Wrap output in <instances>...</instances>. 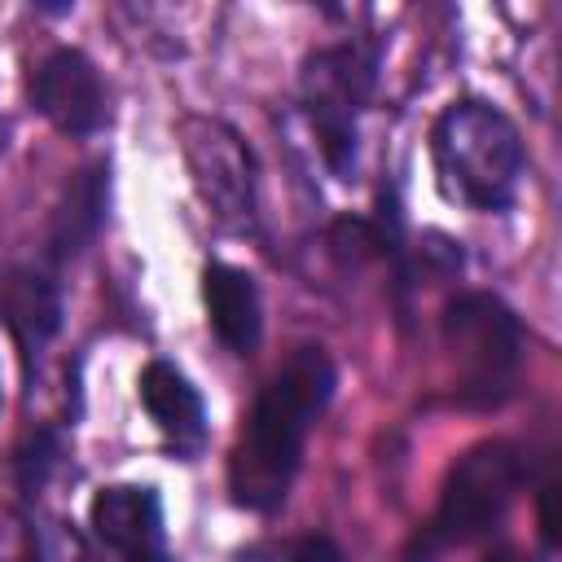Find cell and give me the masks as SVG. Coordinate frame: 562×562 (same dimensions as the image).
Here are the masks:
<instances>
[{
	"instance_id": "obj_4",
	"label": "cell",
	"mask_w": 562,
	"mask_h": 562,
	"mask_svg": "<svg viewBox=\"0 0 562 562\" xmlns=\"http://www.w3.org/2000/svg\"><path fill=\"white\" fill-rule=\"evenodd\" d=\"M522 483H527V457L518 443H505V439L474 443L448 470L426 540L430 544H465V540L487 536L505 518V509L514 505Z\"/></svg>"
},
{
	"instance_id": "obj_15",
	"label": "cell",
	"mask_w": 562,
	"mask_h": 562,
	"mask_svg": "<svg viewBox=\"0 0 562 562\" xmlns=\"http://www.w3.org/2000/svg\"><path fill=\"white\" fill-rule=\"evenodd\" d=\"M553 496H558V487L549 483V487L540 492V531H544V540H549V544L558 540V518H553Z\"/></svg>"
},
{
	"instance_id": "obj_2",
	"label": "cell",
	"mask_w": 562,
	"mask_h": 562,
	"mask_svg": "<svg viewBox=\"0 0 562 562\" xmlns=\"http://www.w3.org/2000/svg\"><path fill=\"white\" fill-rule=\"evenodd\" d=\"M435 171L448 198L474 211H505L522 180V136L505 110L465 97L430 127Z\"/></svg>"
},
{
	"instance_id": "obj_13",
	"label": "cell",
	"mask_w": 562,
	"mask_h": 562,
	"mask_svg": "<svg viewBox=\"0 0 562 562\" xmlns=\"http://www.w3.org/2000/svg\"><path fill=\"white\" fill-rule=\"evenodd\" d=\"M53 457H57V439H53V430H40V435L22 448V457H18L22 487H40L44 474H48V465H53Z\"/></svg>"
},
{
	"instance_id": "obj_12",
	"label": "cell",
	"mask_w": 562,
	"mask_h": 562,
	"mask_svg": "<svg viewBox=\"0 0 562 562\" xmlns=\"http://www.w3.org/2000/svg\"><path fill=\"white\" fill-rule=\"evenodd\" d=\"M0 321L9 334L35 351L61 329V294L35 268H4L0 272Z\"/></svg>"
},
{
	"instance_id": "obj_5",
	"label": "cell",
	"mask_w": 562,
	"mask_h": 562,
	"mask_svg": "<svg viewBox=\"0 0 562 562\" xmlns=\"http://www.w3.org/2000/svg\"><path fill=\"white\" fill-rule=\"evenodd\" d=\"M373 88V53L360 44H338L307 57L303 97L312 127L321 136V154L338 176L356 167V110Z\"/></svg>"
},
{
	"instance_id": "obj_1",
	"label": "cell",
	"mask_w": 562,
	"mask_h": 562,
	"mask_svg": "<svg viewBox=\"0 0 562 562\" xmlns=\"http://www.w3.org/2000/svg\"><path fill=\"white\" fill-rule=\"evenodd\" d=\"M334 395V364L325 347H299L285 369L259 391L241 439L228 457L233 501L246 509H277L299 474L307 430Z\"/></svg>"
},
{
	"instance_id": "obj_8",
	"label": "cell",
	"mask_w": 562,
	"mask_h": 562,
	"mask_svg": "<svg viewBox=\"0 0 562 562\" xmlns=\"http://www.w3.org/2000/svg\"><path fill=\"white\" fill-rule=\"evenodd\" d=\"M88 522L105 549L123 562H162V501L145 483L101 487L88 505Z\"/></svg>"
},
{
	"instance_id": "obj_9",
	"label": "cell",
	"mask_w": 562,
	"mask_h": 562,
	"mask_svg": "<svg viewBox=\"0 0 562 562\" xmlns=\"http://www.w3.org/2000/svg\"><path fill=\"white\" fill-rule=\"evenodd\" d=\"M202 299H206V316H211L215 338L233 351H255L259 329H263V307H259L255 277L246 268H233V263H206Z\"/></svg>"
},
{
	"instance_id": "obj_6",
	"label": "cell",
	"mask_w": 562,
	"mask_h": 562,
	"mask_svg": "<svg viewBox=\"0 0 562 562\" xmlns=\"http://www.w3.org/2000/svg\"><path fill=\"white\" fill-rule=\"evenodd\" d=\"M184 162L193 171V184L202 202L224 220L228 228L255 224V158L241 145V136L220 119H189L184 132Z\"/></svg>"
},
{
	"instance_id": "obj_11",
	"label": "cell",
	"mask_w": 562,
	"mask_h": 562,
	"mask_svg": "<svg viewBox=\"0 0 562 562\" xmlns=\"http://www.w3.org/2000/svg\"><path fill=\"white\" fill-rule=\"evenodd\" d=\"M140 404L158 422V430L176 448H198L206 435V408L198 386L167 360H149L140 369Z\"/></svg>"
},
{
	"instance_id": "obj_3",
	"label": "cell",
	"mask_w": 562,
	"mask_h": 562,
	"mask_svg": "<svg viewBox=\"0 0 562 562\" xmlns=\"http://www.w3.org/2000/svg\"><path fill=\"white\" fill-rule=\"evenodd\" d=\"M443 347L457 360V400L470 408L501 404L522 364V325L496 294H457L443 307Z\"/></svg>"
},
{
	"instance_id": "obj_14",
	"label": "cell",
	"mask_w": 562,
	"mask_h": 562,
	"mask_svg": "<svg viewBox=\"0 0 562 562\" xmlns=\"http://www.w3.org/2000/svg\"><path fill=\"white\" fill-rule=\"evenodd\" d=\"M272 562H342V553L334 549V540H325V536H307V540L281 544V549L272 553Z\"/></svg>"
},
{
	"instance_id": "obj_16",
	"label": "cell",
	"mask_w": 562,
	"mask_h": 562,
	"mask_svg": "<svg viewBox=\"0 0 562 562\" xmlns=\"http://www.w3.org/2000/svg\"><path fill=\"white\" fill-rule=\"evenodd\" d=\"M483 562H522L518 553H509V549H501V553H492V558H483Z\"/></svg>"
},
{
	"instance_id": "obj_7",
	"label": "cell",
	"mask_w": 562,
	"mask_h": 562,
	"mask_svg": "<svg viewBox=\"0 0 562 562\" xmlns=\"http://www.w3.org/2000/svg\"><path fill=\"white\" fill-rule=\"evenodd\" d=\"M35 110L66 136H92L105 123V83L79 48H57L31 79Z\"/></svg>"
},
{
	"instance_id": "obj_10",
	"label": "cell",
	"mask_w": 562,
	"mask_h": 562,
	"mask_svg": "<svg viewBox=\"0 0 562 562\" xmlns=\"http://www.w3.org/2000/svg\"><path fill=\"white\" fill-rule=\"evenodd\" d=\"M105 202H110V171L105 162L83 167L66 180L53 220H48V255L53 259H75L105 224Z\"/></svg>"
}]
</instances>
